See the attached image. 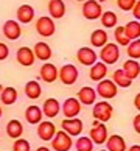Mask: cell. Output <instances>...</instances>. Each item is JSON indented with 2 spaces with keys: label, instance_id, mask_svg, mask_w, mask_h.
Here are the masks:
<instances>
[{
  "label": "cell",
  "instance_id": "obj_1",
  "mask_svg": "<svg viewBox=\"0 0 140 151\" xmlns=\"http://www.w3.org/2000/svg\"><path fill=\"white\" fill-rule=\"evenodd\" d=\"M100 59H101V63H104L106 65L115 64L117 61L120 59V45L118 44H114V42H108L104 47H101Z\"/></svg>",
  "mask_w": 140,
  "mask_h": 151
},
{
  "label": "cell",
  "instance_id": "obj_2",
  "mask_svg": "<svg viewBox=\"0 0 140 151\" xmlns=\"http://www.w3.org/2000/svg\"><path fill=\"white\" fill-rule=\"evenodd\" d=\"M92 114H93V120L106 123V122H109L112 119L114 108H112V104L109 101H106V100H103V101H95Z\"/></svg>",
  "mask_w": 140,
  "mask_h": 151
},
{
  "label": "cell",
  "instance_id": "obj_3",
  "mask_svg": "<svg viewBox=\"0 0 140 151\" xmlns=\"http://www.w3.org/2000/svg\"><path fill=\"white\" fill-rule=\"evenodd\" d=\"M117 93H118V87L112 80H104L98 81V86H97V95L101 97L103 100H111V98H115Z\"/></svg>",
  "mask_w": 140,
  "mask_h": 151
},
{
  "label": "cell",
  "instance_id": "obj_4",
  "mask_svg": "<svg viewBox=\"0 0 140 151\" xmlns=\"http://www.w3.org/2000/svg\"><path fill=\"white\" fill-rule=\"evenodd\" d=\"M36 31L39 36L42 37H50L56 33V25L55 19H52L50 16H42L36 20Z\"/></svg>",
  "mask_w": 140,
  "mask_h": 151
},
{
  "label": "cell",
  "instance_id": "obj_5",
  "mask_svg": "<svg viewBox=\"0 0 140 151\" xmlns=\"http://www.w3.org/2000/svg\"><path fill=\"white\" fill-rule=\"evenodd\" d=\"M59 80L64 86H72L78 81V76H80V72H78L76 65L73 64H65L59 69Z\"/></svg>",
  "mask_w": 140,
  "mask_h": 151
},
{
  "label": "cell",
  "instance_id": "obj_6",
  "mask_svg": "<svg viewBox=\"0 0 140 151\" xmlns=\"http://www.w3.org/2000/svg\"><path fill=\"white\" fill-rule=\"evenodd\" d=\"M103 14V8L101 3L97 2V0H86L83 3V16L84 19L87 20H97L101 17Z\"/></svg>",
  "mask_w": 140,
  "mask_h": 151
},
{
  "label": "cell",
  "instance_id": "obj_7",
  "mask_svg": "<svg viewBox=\"0 0 140 151\" xmlns=\"http://www.w3.org/2000/svg\"><path fill=\"white\" fill-rule=\"evenodd\" d=\"M72 137L65 131H58L55 134V137L52 139V148L55 151H69L72 148Z\"/></svg>",
  "mask_w": 140,
  "mask_h": 151
},
{
  "label": "cell",
  "instance_id": "obj_8",
  "mask_svg": "<svg viewBox=\"0 0 140 151\" xmlns=\"http://www.w3.org/2000/svg\"><path fill=\"white\" fill-rule=\"evenodd\" d=\"M89 137L92 139V142L95 145H103L106 140H108V128L103 122L93 120V128L90 129V134Z\"/></svg>",
  "mask_w": 140,
  "mask_h": 151
},
{
  "label": "cell",
  "instance_id": "obj_9",
  "mask_svg": "<svg viewBox=\"0 0 140 151\" xmlns=\"http://www.w3.org/2000/svg\"><path fill=\"white\" fill-rule=\"evenodd\" d=\"M61 126H62V131H65L70 137H78L83 132V120H80L78 117H75V119H64Z\"/></svg>",
  "mask_w": 140,
  "mask_h": 151
},
{
  "label": "cell",
  "instance_id": "obj_10",
  "mask_svg": "<svg viewBox=\"0 0 140 151\" xmlns=\"http://www.w3.org/2000/svg\"><path fill=\"white\" fill-rule=\"evenodd\" d=\"M76 59L78 63H81L83 65H93L98 59V55L95 53V50L90 47H81L76 52Z\"/></svg>",
  "mask_w": 140,
  "mask_h": 151
},
{
  "label": "cell",
  "instance_id": "obj_11",
  "mask_svg": "<svg viewBox=\"0 0 140 151\" xmlns=\"http://www.w3.org/2000/svg\"><path fill=\"white\" fill-rule=\"evenodd\" d=\"M81 112V103L78 98H67L62 104V114L65 115V119H75L78 114Z\"/></svg>",
  "mask_w": 140,
  "mask_h": 151
},
{
  "label": "cell",
  "instance_id": "obj_12",
  "mask_svg": "<svg viewBox=\"0 0 140 151\" xmlns=\"http://www.w3.org/2000/svg\"><path fill=\"white\" fill-rule=\"evenodd\" d=\"M39 75H41V80L45 81V83H55L56 80H58V75L59 72L58 69H56V65L52 64V63H44L41 70H39Z\"/></svg>",
  "mask_w": 140,
  "mask_h": 151
},
{
  "label": "cell",
  "instance_id": "obj_13",
  "mask_svg": "<svg viewBox=\"0 0 140 151\" xmlns=\"http://www.w3.org/2000/svg\"><path fill=\"white\" fill-rule=\"evenodd\" d=\"M16 58H17V63L24 67H30V65L34 64V61H36L34 52H33V48H30V47H20L17 50V53H16Z\"/></svg>",
  "mask_w": 140,
  "mask_h": 151
},
{
  "label": "cell",
  "instance_id": "obj_14",
  "mask_svg": "<svg viewBox=\"0 0 140 151\" xmlns=\"http://www.w3.org/2000/svg\"><path fill=\"white\" fill-rule=\"evenodd\" d=\"M3 35H5V37H8L9 41H16V39H19L20 35H22L20 24L17 20H6L3 24Z\"/></svg>",
  "mask_w": 140,
  "mask_h": 151
},
{
  "label": "cell",
  "instance_id": "obj_15",
  "mask_svg": "<svg viewBox=\"0 0 140 151\" xmlns=\"http://www.w3.org/2000/svg\"><path fill=\"white\" fill-rule=\"evenodd\" d=\"M55 134H56V126L52 122H41L37 125V136L41 140H44V142L52 140L55 137Z\"/></svg>",
  "mask_w": 140,
  "mask_h": 151
},
{
  "label": "cell",
  "instance_id": "obj_16",
  "mask_svg": "<svg viewBox=\"0 0 140 151\" xmlns=\"http://www.w3.org/2000/svg\"><path fill=\"white\" fill-rule=\"evenodd\" d=\"M97 91L93 87H89V86H84L83 89L78 91V100L80 103L84 104V106H90V104H95V100H97Z\"/></svg>",
  "mask_w": 140,
  "mask_h": 151
},
{
  "label": "cell",
  "instance_id": "obj_17",
  "mask_svg": "<svg viewBox=\"0 0 140 151\" xmlns=\"http://www.w3.org/2000/svg\"><path fill=\"white\" fill-rule=\"evenodd\" d=\"M16 16H17V22L19 24H30V22L34 19V8L31 5H20L16 11Z\"/></svg>",
  "mask_w": 140,
  "mask_h": 151
},
{
  "label": "cell",
  "instance_id": "obj_18",
  "mask_svg": "<svg viewBox=\"0 0 140 151\" xmlns=\"http://www.w3.org/2000/svg\"><path fill=\"white\" fill-rule=\"evenodd\" d=\"M42 117H44L42 109L36 104H31L25 109V120L30 123V125H39V123L42 122Z\"/></svg>",
  "mask_w": 140,
  "mask_h": 151
},
{
  "label": "cell",
  "instance_id": "obj_19",
  "mask_svg": "<svg viewBox=\"0 0 140 151\" xmlns=\"http://www.w3.org/2000/svg\"><path fill=\"white\" fill-rule=\"evenodd\" d=\"M48 13L52 19H62L65 14L64 0H48Z\"/></svg>",
  "mask_w": 140,
  "mask_h": 151
},
{
  "label": "cell",
  "instance_id": "obj_20",
  "mask_svg": "<svg viewBox=\"0 0 140 151\" xmlns=\"http://www.w3.org/2000/svg\"><path fill=\"white\" fill-rule=\"evenodd\" d=\"M33 52H34V56L36 59L39 61H42V63H47V61L52 58V48H50V45L47 42H36V45L34 48H33Z\"/></svg>",
  "mask_w": 140,
  "mask_h": 151
},
{
  "label": "cell",
  "instance_id": "obj_21",
  "mask_svg": "<svg viewBox=\"0 0 140 151\" xmlns=\"http://www.w3.org/2000/svg\"><path fill=\"white\" fill-rule=\"evenodd\" d=\"M42 112L45 117H48V119H53V117H56L59 112H61V104L56 98H48L44 101V106H42Z\"/></svg>",
  "mask_w": 140,
  "mask_h": 151
},
{
  "label": "cell",
  "instance_id": "obj_22",
  "mask_svg": "<svg viewBox=\"0 0 140 151\" xmlns=\"http://www.w3.org/2000/svg\"><path fill=\"white\" fill-rule=\"evenodd\" d=\"M108 75V65L104 63H95L93 65H90V72H89V76H90L92 81H101Z\"/></svg>",
  "mask_w": 140,
  "mask_h": 151
},
{
  "label": "cell",
  "instance_id": "obj_23",
  "mask_svg": "<svg viewBox=\"0 0 140 151\" xmlns=\"http://www.w3.org/2000/svg\"><path fill=\"white\" fill-rule=\"evenodd\" d=\"M90 44H92V47H95V48L104 47L106 44H108V33H106V30L104 28H98V30L92 31Z\"/></svg>",
  "mask_w": 140,
  "mask_h": 151
},
{
  "label": "cell",
  "instance_id": "obj_24",
  "mask_svg": "<svg viewBox=\"0 0 140 151\" xmlns=\"http://www.w3.org/2000/svg\"><path fill=\"white\" fill-rule=\"evenodd\" d=\"M106 142H108V148H106L108 151H126V142L118 134L111 136Z\"/></svg>",
  "mask_w": 140,
  "mask_h": 151
},
{
  "label": "cell",
  "instance_id": "obj_25",
  "mask_svg": "<svg viewBox=\"0 0 140 151\" xmlns=\"http://www.w3.org/2000/svg\"><path fill=\"white\" fill-rule=\"evenodd\" d=\"M123 72L128 75V78L131 80H136L140 75V64L137 59H128L125 64H123Z\"/></svg>",
  "mask_w": 140,
  "mask_h": 151
},
{
  "label": "cell",
  "instance_id": "obj_26",
  "mask_svg": "<svg viewBox=\"0 0 140 151\" xmlns=\"http://www.w3.org/2000/svg\"><path fill=\"white\" fill-rule=\"evenodd\" d=\"M41 93H42V87H41V84H39L36 80H31V81H28L25 84V95L30 100L39 98V97H41Z\"/></svg>",
  "mask_w": 140,
  "mask_h": 151
},
{
  "label": "cell",
  "instance_id": "obj_27",
  "mask_svg": "<svg viewBox=\"0 0 140 151\" xmlns=\"http://www.w3.org/2000/svg\"><path fill=\"white\" fill-rule=\"evenodd\" d=\"M22 132H24V126H22V123L19 120L13 119V120L8 122V125H6V134H8L11 139H14V140H16V139H19L22 136Z\"/></svg>",
  "mask_w": 140,
  "mask_h": 151
},
{
  "label": "cell",
  "instance_id": "obj_28",
  "mask_svg": "<svg viewBox=\"0 0 140 151\" xmlns=\"http://www.w3.org/2000/svg\"><path fill=\"white\" fill-rule=\"evenodd\" d=\"M112 81L117 84V87H129L132 80L131 78H128V75L123 72V69H117L114 72V75H112Z\"/></svg>",
  "mask_w": 140,
  "mask_h": 151
},
{
  "label": "cell",
  "instance_id": "obj_29",
  "mask_svg": "<svg viewBox=\"0 0 140 151\" xmlns=\"http://www.w3.org/2000/svg\"><path fill=\"white\" fill-rule=\"evenodd\" d=\"M0 100H2L3 104L6 106H11L16 103V100H17V91H16L14 87H3L2 93H0Z\"/></svg>",
  "mask_w": 140,
  "mask_h": 151
},
{
  "label": "cell",
  "instance_id": "obj_30",
  "mask_svg": "<svg viewBox=\"0 0 140 151\" xmlns=\"http://www.w3.org/2000/svg\"><path fill=\"white\" fill-rule=\"evenodd\" d=\"M100 20H101V25L104 27V28L109 30V28H115V27H117L118 17H117V14L114 13V11H103Z\"/></svg>",
  "mask_w": 140,
  "mask_h": 151
},
{
  "label": "cell",
  "instance_id": "obj_31",
  "mask_svg": "<svg viewBox=\"0 0 140 151\" xmlns=\"http://www.w3.org/2000/svg\"><path fill=\"white\" fill-rule=\"evenodd\" d=\"M125 33H126V36L129 37L131 41H134V39H139V37H140V22H139V20L128 22V24L125 25Z\"/></svg>",
  "mask_w": 140,
  "mask_h": 151
},
{
  "label": "cell",
  "instance_id": "obj_32",
  "mask_svg": "<svg viewBox=\"0 0 140 151\" xmlns=\"http://www.w3.org/2000/svg\"><path fill=\"white\" fill-rule=\"evenodd\" d=\"M114 37H115V44H118L120 47H128V45H129V42H131V39L126 36L125 27H123V25L115 27V30H114Z\"/></svg>",
  "mask_w": 140,
  "mask_h": 151
},
{
  "label": "cell",
  "instance_id": "obj_33",
  "mask_svg": "<svg viewBox=\"0 0 140 151\" xmlns=\"http://www.w3.org/2000/svg\"><path fill=\"white\" fill-rule=\"evenodd\" d=\"M126 53L129 59H140V37L129 42V45L126 47Z\"/></svg>",
  "mask_w": 140,
  "mask_h": 151
},
{
  "label": "cell",
  "instance_id": "obj_34",
  "mask_svg": "<svg viewBox=\"0 0 140 151\" xmlns=\"http://www.w3.org/2000/svg\"><path fill=\"white\" fill-rule=\"evenodd\" d=\"M76 151H92L93 150V142L90 137H78L75 143Z\"/></svg>",
  "mask_w": 140,
  "mask_h": 151
},
{
  "label": "cell",
  "instance_id": "obj_35",
  "mask_svg": "<svg viewBox=\"0 0 140 151\" xmlns=\"http://www.w3.org/2000/svg\"><path fill=\"white\" fill-rule=\"evenodd\" d=\"M31 147H30V142L25 140V139H16L14 143H13V151H30Z\"/></svg>",
  "mask_w": 140,
  "mask_h": 151
},
{
  "label": "cell",
  "instance_id": "obj_36",
  "mask_svg": "<svg viewBox=\"0 0 140 151\" xmlns=\"http://www.w3.org/2000/svg\"><path fill=\"white\" fill-rule=\"evenodd\" d=\"M137 0H117V6L121 11H132Z\"/></svg>",
  "mask_w": 140,
  "mask_h": 151
},
{
  "label": "cell",
  "instance_id": "obj_37",
  "mask_svg": "<svg viewBox=\"0 0 140 151\" xmlns=\"http://www.w3.org/2000/svg\"><path fill=\"white\" fill-rule=\"evenodd\" d=\"M9 56V48L6 44H3V42H0V61H5Z\"/></svg>",
  "mask_w": 140,
  "mask_h": 151
},
{
  "label": "cell",
  "instance_id": "obj_38",
  "mask_svg": "<svg viewBox=\"0 0 140 151\" xmlns=\"http://www.w3.org/2000/svg\"><path fill=\"white\" fill-rule=\"evenodd\" d=\"M132 14H134V17H136V20H140V0H137L136 5H134Z\"/></svg>",
  "mask_w": 140,
  "mask_h": 151
},
{
  "label": "cell",
  "instance_id": "obj_39",
  "mask_svg": "<svg viewBox=\"0 0 140 151\" xmlns=\"http://www.w3.org/2000/svg\"><path fill=\"white\" fill-rule=\"evenodd\" d=\"M132 126H134V131H136L137 134H140V114H137L136 117H134Z\"/></svg>",
  "mask_w": 140,
  "mask_h": 151
},
{
  "label": "cell",
  "instance_id": "obj_40",
  "mask_svg": "<svg viewBox=\"0 0 140 151\" xmlns=\"http://www.w3.org/2000/svg\"><path fill=\"white\" fill-rule=\"evenodd\" d=\"M134 106H136V109L140 112V92L136 95V98H134Z\"/></svg>",
  "mask_w": 140,
  "mask_h": 151
},
{
  "label": "cell",
  "instance_id": "obj_41",
  "mask_svg": "<svg viewBox=\"0 0 140 151\" xmlns=\"http://www.w3.org/2000/svg\"><path fill=\"white\" fill-rule=\"evenodd\" d=\"M128 151H140V145H132Z\"/></svg>",
  "mask_w": 140,
  "mask_h": 151
},
{
  "label": "cell",
  "instance_id": "obj_42",
  "mask_svg": "<svg viewBox=\"0 0 140 151\" xmlns=\"http://www.w3.org/2000/svg\"><path fill=\"white\" fill-rule=\"evenodd\" d=\"M36 151H50V150H48L47 147H39V148H37Z\"/></svg>",
  "mask_w": 140,
  "mask_h": 151
},
{
  "label": "cell",
  "instance_id": "obj_43",
  "mask_svg": "<svg viewBox=\"0 0 140 151\" xmlns=\"http://www.w3.org/2000/svg\"><path fill=\"white\" fill-rule=\"evenodd\" d=\"M2 91H3V86H2V84H0V93H2Z\"/></svg>",
  "mask_w": 140,
  "mask_h": 151
},
{
  "label": "cell",
  "instance_id": "obj_44",
  "mask_svg": "<svg viewBox=\"0 0 140 151\" xmlns=\"http://www.w3.org/2000/svg\"><path fill=\"white\" fill-rule=\"evenodd\" d=\"M0 117H2V106H0Z\"/></svg>",
  "mask_w": 140,
  "mask_h": 151
},
{
  "label": "cell",
  "instance_id": "obj_45",
  "mask_svg": "<svg viewBox=\"0 0 140 151\" xmlns=\"http://www.w3.org/2000/svg\"><path fill=\"white\" fill-rule=\"evenodd\" d=\"M76 2H86V0H76Z\"/></svg>",
  "mask_w": 140,
  "mask_h": 151
},
{
  "label": "cell",
  "instance_id": "obj_46",
  "mask_svg": "<svg viewBox=\"0 0 140 151\" xmlns=\"http://www.w3.org/2000/svg\"><path fill=\"white\" fill-rule=\"evenodd\" d=\"M98 151H108V150H98Z\"/></svg>",
  "mask_w": 140,
  "mask_h": 151
}]
</instances>
